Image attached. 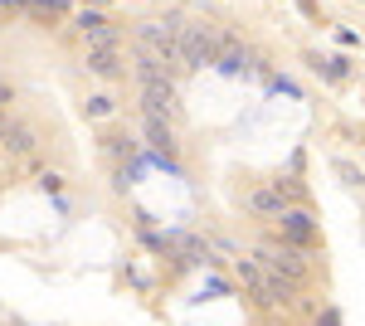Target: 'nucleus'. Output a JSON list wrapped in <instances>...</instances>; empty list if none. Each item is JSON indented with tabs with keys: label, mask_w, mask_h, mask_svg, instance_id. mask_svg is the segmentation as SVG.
Listing matches in <instances>:
<instances>
[{
	"label": "nucleus",
	"mask_w": 365,
	"mask_h": 326,
	"mask_svg": "<svg viewBox=\"0 0 365 326\" xmlns=\"http://www.w3.org/2000/svg\"><path fill=\"white\" fill-rule=\"evenodd\" d=\"M278 239L292 248H317V239H322V224H317V215H312L307 205H292V210H282L278 215Z\"/></svg>",
	"instance_id": "3"
},
{
	"label": "nucleus",
	"mask_w": 365,
	"mask_h": 326,
	"mask_svg": "<svg viewBox=\"0 0 365 326\" xmlns=\"http://www.w3.org/2000/svg\"><path fill=\"white\" fill-rule=\"evenodd\" d=\"M88 73H98V78H117L122 73V54L117 49H88Z\"/></svg>",
	"instance_id": "8"
},
{
	"label": "nucleus",
	"mask_w": 365,
	"mask_h": 326,
	"mask_svg": "<svg viewBox=\"0 0 365 326\" xmlns=\"http://www.w3.org/2000/svg\"><path fill=\"white\" fill-rule=\"evenodd\" d=\"M244 205H249L253 215H263V219H278L282 210H287V200H282L278 190H253V195H244Z\"/></svg>",
	"instance_id": "9"
},
{
	"label": "nucleus",
	"mask_w": 365,
	"mask_h": 326,
	"mask_svg": "<svg viewBox=\"0 0 365 326\" xmlns=\"http://www.w3.org/2000/svg\"><path fill=\"white\" fill-rule=\"evenodd\" d=\"M215 68H220V73H244V68H249V54L234 49V44H225V49L215 54Z\"/></svg>",
	"instance_id": "10"
},
{
	"label": "nucleus",
	"mask_w": 365,
	"mask_h": 326,
	"mask_svg": "<svg viewBox=\"0 0 365 326\" xmlns=\"http://www.w3.org/2000/svg\"><path fill=\"white\" fill-rule=\"evenodd\" d=\"M200 297H234V282L220 277V272H210V277H205V287H200Z\"/></svg>",
	"instance_id": "11"
},
{
	"label": "nucleus",
	"mask_w": 365,
	"mask_h": 326,
	"mask_svg": "<svg viewBox=\"0 0 365 326\" xmlns=\"http://www.w3.org/2000/svg\"><path fill=\"white\" fill-rule=\"evenodd\" d=\"M34 141H39L34 127H5L0 132V151L5 156H25V151H34Z\"/></svg>",
	"instance_id": "7"
},
{
	"label": "nucleus",
	"mask_w": 365,
	"mask_h": 326,
	"mask_svg": "<svg viewBox=\"0 0 365 326\" xmlns=\"http://www.w3.org/2000/svg\"><path fill=\"white\" fill-rule=\"evenodd\" d=\"M141 132L151 136V146H156L161 156H170V161H175L180 141H175V132H170V122H161V117H141Z\"/></svg>",
	"instance_id": "6"
},
{
	"label": "nucleus",
	"mask_w": 365,
	"mask_h": 326,
	"mask_svg": "<svg viewBox=\"0 0 365 326\" xmlns=\"http://www.w3.org/2000/svg\"><path fill=\"white\" fill-rule=\"evenodd\" d=\"M39 185H44V190H58V185H63V175H58V170H44V175H39Z\"/></svg>",
	"instance_id": "16"
},
{
	"label": "nucleus",
	"mask_w": 365,
	"mask_h": 326,
	"mask_svg": "<svg viewBox=\"0 0 365 326\" xmlns=\"http://www.w3.org/2000/svg\"><path fill=\"white\" fill-rule=\"evenodd\" d=\"M244 292H249L253 307H282V312H287V307H297V297H302V287L282 282V277H273V272H258Z\"/></svg>",
	"instance_id": "4"
},
{
	"label": "nucleus",
	"mask_w": 365,
	"mask_h": 326,
	"mask_svg": "<svg viewBox=\"0 0 365 326\" xmlns=\"http://www.w3.org/2000/svg\"><path fill=\"white\" fill-rule=\"evenodd\" d=\"M108 151H113V156H137V141H127V136H108Z\"/></svg>",
	"instance_id": "13"
},
{
	"label": "nucleus",
	"mask_w": 365,
	"mask_h": 326,
	"mask_svg": "<svg viewBox=\"0 0 365 326\" xmlns=\"http://www.w3.org/2000/svg\"><path fill=\"white\" fill-rule=\"evenodd\" d=\"M141 108H146V117L175 122V117H180V93H175V83H170V78H161V83H141Z\"/></svg>",
	"instance_id": "5"
},
{
	"label": "nucleus",
	"mask_w": 365,
	"mask_h": 326,
	"mask_svg": "<svg viewBox=\"0 0 365 326\" xmlns=\"http://www.w3.org/2000/svg\"><path fill=\"white\" fill-rule=\"evenodd\" d=\"M175 49H180V63L185 68H210L215 54H220V39H215V29L210 25H185L175 29Z\"/></svg>",
	"instance_id": "2"
},
{
	"label": "nucleus",
	"mask_w": 365,
	"mask_h": 326,
	"mask_svg": "<svg viewBox=\"0 0 365 326\" xmlns=\"http://www.w3.org/2000/svg\"><path fill=\"white\" fill-rule=\"evenodd\" d=\"M253 258H258L263 272H273V277L292 282V287H307L312 277H317V248H292V244H282V239H258Z\"/></svg>",
	"instance_id": "1"
},
{
	"label": "nucleus",
	"mask_w": 365,
	"mask_h": 326,
	"mask_svg": "<svg viewBox=\"0 0 365 326\" xmlns=\"http://www.w3.org/2000/svg\"><path fill=\"white\" fill-rule=\"evenodd\" d=\"M317 326H341V307H327V312L317 317Z\"/></svg>",
	"instance_id": "15"
},
{
	"label": "nucleus",
	"mask_w": 365,
	"mask_h": 326,
	"mask_svg": "<svg viewBox=\"0 0 365 326\" xmlns=\"http://www.w3.org/2000/svg\"><path fill=\"white\" fill-rule=\"evenodd\" d=\"M258 272H263V268H258V258H253V253H239V258H234V277H239L244 287H249Z\"/></svg>",
	"instance_id": "12"
},
{
	"label": "nucleus",
	"mask_w": 365,
	"mask_h": 326,
	"mask_svg": "<svg viewBox=\"0 0 365 326\" xmlns=\"http://www.w3.org/2000/svg\"><path fill=\"white\" fill-rule=\"evenodd\" d=\"M108 112H113V98H108V93L88 98V117H108Z\"/></svg>",
	"instance_id": "14"
}]
</instances>
